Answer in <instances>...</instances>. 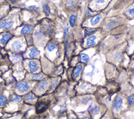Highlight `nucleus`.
<instances>
[{"instance_id": "15", "label": "nucleus", "mask_w": 134, "mask_h": 119, "mask_svg": "<svg viewBox=\"0 0 134 119\" xmlns=\"http://www.w3.org/2000/svg\"><path fill=\"white\" fill-rule=\"evenodd\" d=\"M80 59L82 62L84 63H88L90 61V57L85 53H81L80 55Z\"/></svg>"}, {"instance_id": "1", "label": "nucleus", "mask_w": 134, "mask_h": 119, "mask_svg": "<svg viewBox=\"0 0 134 119\" xmlns=\"http://www.w3.org/2000/svg\"><path fill=\"white\" fill-rule=\"evenodd\" d=\"M30 88V85L28 83L21 81L17 84L16 85V89L20 93H23L26 92Z\"/></svg>"}, {"instance_id": "17", "label": "nucleus", "mask_w": 134, "mask_h": 119, "mask_svg": "<svg viewBox=\"0 0 134 119\" xmlns=\"http://www.w3.org/2000/svg\"><path fill=\"white\" fill-rule=\"evenodd\" d=\"M77 20V17L75 15H71L69 17V22L70 26L71 27H74L75 22H76Z\"/></svg>"}, {"instance_id": "37", "label": "nucleus", "mask_w": 134, "mask_h": 119, "mask_svg": "<svg viewBox=\"0 0 134 119\" xmlns=\"http://www.w3.org/2000/svg\"><path fill=\"white\" fill-rule=\"evenodd\" d=\"M82 119H90V118H88V116H84L82 118Z\"/></svg>"}, {"instance_id": "9", "label": "nucleus", "mask_w": 134, "mask_h": 119, "mask_svg": "<svg viewBox=\"0 0 134 119\" xmlns=\"http://www.w3.org/2000/svg\"><path fill=\"white\" fill-rule=\"evenodd\" d=\"M28 65L30 71L32 73H35L37 72V71L38 69V66L37 63L34 61H29L28 63Z\"/></svg>"}, {"instance_id": "20", "label": "nucleus", "mask_w": 134, "mask_h": 119, "mask_svg": "<svg viewBox=\"0 0 134 119\" xmlns=\"http://www.w3.org/2000/svg\"><path fill=\"white\" fill-rule=\"evenodd\" d=\"M22 101V97L16 95H12V97L11 98V101H12V102H21Z\"/></svg>"}, {"instance_id": "30", "label": "nucleus", "mask_w": 134, "mask_h": 119, "mask_svg": "<svg viewBox=\"0 0 134 119\" xmlns=\"http://www.w3.org/2000/svg\"><path fill=\"white\" fill-rule=\"evenodd\" d=\"M128 12L129 15L131 17H134V7L129 9Z\"/></svg>"}, {"instance_id": "26", "label": "nucleus", "mask_w": 134, "mask_h": 119, "mask_svg": "<svg viewBox=\"0 0 134 119\" xmlns=\"http://www.w3.org/2000/svg\"><path fill=\"white\" fill-rule=\"evenodd\" d=\"M128 102L130 106H134V93H133L128 97Z\"/></svg>"}, {"instance_id": "34", "label": "nucleus", "mask_w": 134, "mask_h": 119, "mask_svg": "<svg viewBox=\"0 0 134 119\" xmlns=\"http://www.w3.org/2000/svg\"><path fill=\"white\" fill-rule=\"evenodd\" d=\"M13 61H15V62H17V61H18L19 60V57H17V56H15V55H13Z\"/></svg>"}, {"instance_id": "18", "label": "nucleus", "mask_w": 134, "mask_h": 119, "mask_svg": "<svg viewBox=\"0 0 134 119\" xmlns=\"http://www.w3.org/2000/svg\"><path fill=\"white\" fill-rule=\"evenodd\" d=\"M42 10L45 14L46 16H49L50 14V9L48 5V4L47 3H44L42 5Z\"/></svg>"}, {"instance_id": "29", "label": "nucleus", "mask_w": 134, "mask_h": 119, "mask_svg": "<svg viewBox=\"0 0 134 119\" xmlns=\"http://www.w3.org/2000/svg\"><path fill=\"white\" fill-rule=\"evenodd\" d=\"M91 112L94 114V115H97V114H98V110L97 106H95V107H92L91 109Z\"/></svg>"}, {"instance_id": "38", "label": "nucleus", "mask_w": 134, "mask_h": 119, "mask_svg": "<svg viewBox=\"0 0 134 119\" xmlns=\"http://www.w3.org/2000/svg\"><path fill=\"white\" fill-rule=\"evenodd\" d=\"M69 119H77L75 117H73V116H71Z\"/></svg>"}, {"instance_id": "12", "label": "nucleus", "mask_w": 134, "mask_h": 119, "mask_svg": "<svg viewBox=\"0 0 134 119\" xmlns=\"http://www.w3.org/2000/svg\"><path fill=\"white\" fill-rule=\"evenodd\" d=\"M48 81L46 80H42V82H40L38 84V85L37 87L38 91H39V92H43V91H44L47 88L48 85Z\"/></svg>"}, {"instance_id": "28", "label": "nucleus", "mask_w": 134, "mask_h": 119, "mask_svg": "<svg viewBox=\"0 0 134 119\" xmlns=\"http://www.w3.org/2000/svg\"><path fill=\"white\" fill-rule=\"evenodd\" d=\"M45 27H46L47 31H48V32L49 33V34L50 35L52 34V29L51 26L49 24H47L45 25Z\"/></svg>"}, {"instance_id": "35", "label": "nucleus", "mask_w": 134, "mask_h": 119, "mask_svg": "<svg viewBox=\"0 0 134 119\" xmlns=\"http://www.w3.org/2000/svg\"><path fill=\"white\" fill-rule=\"evenodd\" d=\"M92 12L91 11V10H90V9H88V11H87V12H86V14H85V15L87 16H90V15H91V14H92Z\"/></svg>"}, {"instance_id": "3", "label": "nucleus", "mask_w": 134, "mask_h": 119, "mask_svg": "<svg viewBox=\"0 0 134 119\" xmlns=\"http://www.w3.org/2000/svg\"><path fill=\"white\" fill-rule=\"evenodd\" d=\"M48 107L47 103L45 101H40L37 103L36 107V112L37 113H41L47 109Z\"/></svg>"}, {"instance_id": "22", "label": "nucleus", "mask_w": 134, "mask_h": 119, "mask_svg": "<svg viewBox=\"0 0 134 119\" xmlns=\"http://www.w3.org/2000/svg\"><path fill=\"white\" fill-rule=\"evenodd\" d=\"M67 5L68 8L71 9H74L75 7V6H76V3H75V2L74 0H69V1H68Z\"/></svg>"}, {"instance_id": "21", "label": "nucleus", "mask_w": 134, "mask_h": 119, "mask_svg": "<svg viewBox=\"0 0 134 119\" xmlns=\"http://www.w3.org/2000/svg\"><path fill=\"white\" fill-rule=\"evenodd\" d=\"M7 99L5 95L0 96V106H4L6 104Z\"/></svg>"}, {"instance_id": "6", "label": "nucleus", "mask_w": 134, "mask_h": 119, "mask_svg": "<svg viewBox=\"0 0 134 119\" xmlns=\"http://www.w3.org/2000/svg\"><path fill=\"white\" fill-rule=\"evenodd\" d=\"M102 18V15L101 14H97L93 16L90 20V22L92 26H95L98 24Z\"/></svg>"}, {"instance_id": "19", "label": "nucleus", "mask_w": 134, "mask_h": 119, "mask_svg": "<svg viewBox=\"0 0 134 119\" xmlns=\"http://www.w3.org/2000/svg\"><path fill=\"white\" fill-rule=\"evenodd\" d=\"M44 75L42 73H39V74L32 75L31 76V79L32 80H40L44 78Z\"/></svg>"}, {"instance_id": "24", "label": "nucleus", "mask_w": 134, "mask_h": 119, "mask_svg": "<svg viewBox=\"0 0 134 119\" xmlns=\"http://www.w3.org/2000/svg\"><path fill=\"white\" fill-rule=\"evenodd\" d=\"M97 31V29H93V30H88V29H85L84 30V35L85 36H92L93 34H95V33Z\"/></svg>"}, {"instance_id": "11", "label": "nucleus", "mask_w": 134, "mask_h": 119, "mask_svg": "<svg viewBox=\"0 0 134 119\" xmlns=\"http://www.w3.org/2000/svg\"><path fill=\"white\" fill-rule=\"evenodd\" d=\"M11 47L13 50L15 51H19L22 49L23 45L21 44V42L18 40H15V41H14L12 43Z\"/></svg>"}, {"instance_id": "32", "label": "nucleus", "mask_w": 134, "mask_h": 119, "mask_svg": "<svg viewBox=\"0 0 134 119\" xmlns=\"http://www.w3.org/2000/svg\"><path fill=\"white\" fill-rule=\"evenodd\" d=\"M38 7H37L36 5H31L29 6V9L31 11H35V10H36L38 9Z\"/></svg>"}, {"instance_id": "4", "label": "nucleus", "mask_w": 134, "mask_h": 119, "mask_svg": "<svg viewBox=\"0 0 134 119\" xmlns=\"http://www.w3.org/2000/svg\"><path fill=\"white\" fill-rule=\"evenodd\" d=\"M12 37L13 35L11 34V33H6V34L3 35V36L1 38V40H0V42L3 45H6L9 40L12 38Z\"/></svg>"}, {"instance_id": "33", "label": "nucleus", "mask_w": 134, "mask_h": 119, "mask_svg": "<svg viewBox=\"0 0 134 119\" xmlns=\"http://www.w3.org/2000/svg\"><path fill=\"white\" fill-rule=\"evenodd\" d=\"M106 1V0H95V2L97 4H103Z\"/></svg>"}, {"instance_id": "10", "label": "nucleus", "mask_w": 134, "mask_h": 119, "mask_svg": "<svg viewBox=\"0 0 134 119\" xmlns=\"http://www.w3.org/2000/svg\"><path fill=\"white\" fill-rule=\"evenodd\" d=\"M97 37L94 35L89 36L87 40V47H92L96 44V40Z\"/></svg>"}, {"instance_id": "8", "label": "nucleus", "mask_w": 134, "mask_h": 119, "mask_svg": "<svg viewBox=\"0 0 134 119\" xmlns=\"http://www.w3.org/2000/svg\"><path fill=\"white\" fill-rule=\"evenodd\" d=\"M123 102V101L122 98L120 97L116 98L114 101L113 103V106L114 108H115V109H116L117 111L120 110L122 106Z\"/></svg>"}, {"instance_id": "16", "label": "nucleus", "mask_w": 134, "mask_h": 119, "mask_svg": "<svg viewBox=\"0 0 134 119\" xmlns=\"http://www.w3.org/2000/svg\"><path fill=\"white\" fill-rule=\"evenodd\" d=\"M69 35V28L67 26H65L64 28V39L66 44H68V37Z\"/></svg>"}, {"instance_id": "31", "label": "nucleus", "mask_w": 134, "mask_h": 119, "mask_svg": "<svg viewBox=\"0 0 134 119\" xmlns=\"http://www.w3.org/2000/svg\"><path fill=\"white\" fill-rule=\"evenodd\" d=\"M114 57L116 60L118 61L121 59V57H122V55H121V54L120 52H117V53H116V54H115Z\"/></svg>"}, {"instance_id": "14", "label": "nucleus", "mask_w": 134, "mask_h": 119, "mask_svg": "<svg viewBox=\"0 0 134 119\" xmlns=\"http://www.w3.org/2000/svg\"><path fill=\"white\" fill-rule=\"evenodd\" d=\"M117 24V21L116 19H111V21L108 22L106 25V29L107 30H111L114 28L115 27L116 25Z\"/></svg>"}, {"instance_id": "13", "label": "nucleus", "mask_w": 134, "mask_h": 119, "mask_svg": "<svg viewBox=\"0 0 134 119\" xmlns=\"http://www.w3.org/2000/svg\"><path fill=\"white\" fill-rule=\"evenodd\" d=\"M39 51L36 48L32 47L30 50L29 57L32 58V59H33V58H35L38 57V55L39 54Z\"/></svg>"}, {"instance_id": "7", "label": "nucleus", "mask_w": 134, "mask_h": 119, "mask_svg": "<svg viewBox=\"0 0 134 119\" xmlns=\"http://www.w3.org/2000/svg\"><path fill=\"white\" fill-rule=\"evenodd\" d=\"M83 66L81 64H79L76 66L73 71V76L75 79H77L79 77L81 72L82 70Z\"/></svg>"}, {"instance_id": "39", "label": "nucleus", "mask_w": 134, "mask_h": 119, "mask_svg": "<svg viewBox=\"0 0 134 119\" xmlns=\"http://www.w3.org/2000/svg\"><path fill=\"white\" fill-rule=\"evenodd\" d=\"M132 71H133V72H134V69H133V70H132Z\"/></svg>"}, {"instance_id": "23", "label": "nucleus", "mask_w": 134, "mask_h": 119, "mask_svg": "<svg viewBox=\"0 0 134 119\" xmlns=\"http://www.w3.org/2000/svg\"><path fill=\"white\" fill-rule=\"evenodd\" d=\"M36 99L35 96L32 93H29L25 96V99L26 101H32Z\"/></svg>"}, {"instance_id": "5", "label": "nucleus", "mask_w": 134, "mask_h": 119, "mask_svg": "<svg viewBox=\"0 0 134 119\" xmlns=\"http://www.w3.org/2000/svg\"><path fill=\"white\" fill-rule=\"evenodd\" d=\"M34 30V26L32 25H26L22 28L21 30V34L27 35L32 32Z\"/></svg>"}, {"instance_id": "25", "label": "nucleus", "mask_w": 134, "mask_h": 119, "mask_svg": "<svg viewBox=\"0 0 134 119\" xmlns=\"http://www.w3.org/2000/svg\"><path fill=\"white\" fill-rule=\"evenodd\" d=\"M56 47L57 45L54 42H51L47 45V50L49 52H52L56 48Z\"/></svg>"}, {"instance_id": "2", "label": "nucleus", "mask_w": 134, "mask_h": 119, "mask_svg": "<svg viewBox=\"0 0 134 119\" xmlns=\"http://www.w3.org/2000/svg\"><path fill=\"white\" fill-rule=\"evenodd\" d=\"M14 25V22L9 19H4L0 22V28L7 30L11 29Z\"/></svg>"}, {"instance_id": "27", "label": "nucleus", "mask_w": 134, "mask_h": 119, "mask_svg": "<svg viewBox=\"0 0 134 119\" xmlns=\"http://www.w3.org/2000/svg\"><path fill=\"white\" fill-rule=\"evenodd\" d=\"M58 83H59V80L58 79H55L54 81H53V82L52 83V84L51 85V88H50V89L51 90H53L54 89L55 87L57 86V85H58Z\"/></svg>"}, {"instance_id": "36", "label": "nucleus", "mask_w": 134, "mask_h": 119, "mask_svg": "<svg viewBox=\"0 0 134 119\" xmlns=\"http://www.w3.org/2000/svg\"><path fill=\"white\" fill-rule=\"evenodd\" d=\"M2 88H3V85L2 83H0V92L2 90Z\"/></svg>"}]
</instances>
